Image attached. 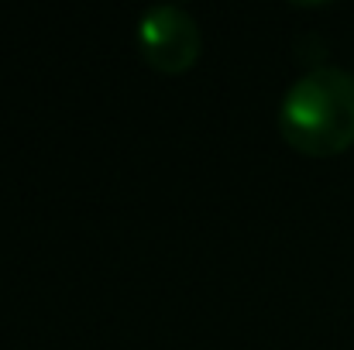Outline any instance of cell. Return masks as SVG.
I'll return each instance as SVG.
<instances>
[{"label":"cell","mask_w":354,"mask_h":350,"mask_svg":"<svg viewBox=\"0 0 354 350\" xmlns=\"http://www.w3.org/2000/svg\"><path fill=\"white\" fill-rule=\"evenodd\" d=\"M282 137L313 158L337 155L354 144V76L341 66L306 69L279 104Z\"/></svg>","instance_id":"6da1fadb"},{"label":"cell","mask_w":354,"mask_h":350,"mask_svg":"<svg viewBox=\"0 0 354 350\" xmlns=\"http://www.w3.org/2000/svg\"><path fill=\"white\" fill-rule=\"evenodd\" d=\"M141 59L158 72H186L203 48V31L183 3H151L138 17Z\"/></svg>","instance_id":"7a4b0ae2"}]
</instances>
